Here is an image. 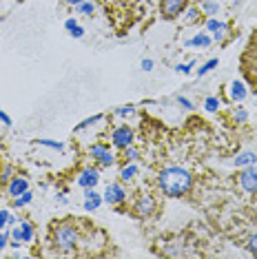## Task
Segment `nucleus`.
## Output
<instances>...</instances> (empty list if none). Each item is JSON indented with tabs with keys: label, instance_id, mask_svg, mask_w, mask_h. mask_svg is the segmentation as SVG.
Listing matches in <instances>:
<instances>
[{
	"label": "nucleus",
	"instance_id": "nucleus-1",
	"mask_svg": "<svg viewBox=\"0 0 257 259\" xmlns=\"http://www.w3.org/2000/svg\"><path fill=\"white\" fill-rule=\"evenodd\" d=\"M157 186L166 197H182L191 191L193 175L184 166H164L157 173Z\"/></svg>",
	"mask_w": 257,
	"mask_h": 259
},
{
	"label": "nucleus",
	"instance_id": "nucleus-2",
	"mask_svg": "<svg viewBox=\"0 0 257 259\" xmlns=\"http://www.w3.org/2000/svg\"><path fill=\"white\" fill-rule=\"evenodd\" d=\"M80 241L78 228H73L71 224H60L54 228V246L60 252H71Z\"/></svg>",
	"mask_w": 257,
	"mask_h": 259
},
{
	"label": "nucleus",
	"instance_id": "nucleus-3",
	"mask_svg": "<svg viewBox=\"0 0 257 259\" xmlns=\"http://www.w3.org/2000/svg\"><path fill=\"white\" fill-rule=\"evenodd\" d=\"M11 239H18L20 244H31L33 237H36V231H33V224L29 220H18L14 228H9Z\"/></svg>",
	"mask_w": 257,
	"mask_h": 259
},
{
	"label": "nucleus",
	"instance_id": "nucleus-4",
	"mask_svg": "<svg viewBox=\"0 0 257 259\" xmlns=\"http://www.w3.org/2000/svg\"><path fill=\"white\" fill-rule=\"evenodd\" d=\"M89 157L93 162L100 164L102 168L113 166V162H115V155L111 153V149L107 144H93V146H89Z\"/></svg>",
	"mask_w": 257,
	"mask_h": 259
},
{
	"label": "nucleus",
	"instance_id": "nucleus-5",
	"mask_svg": "<svg viewBox=\"0 0 257 259\" xmlns=\"http://www.w3.org/2000/svg\"><path fill=\"white\" fill-rule=\"evenodd\" d=\"M239 188L248 195H255L257 193V164H250L239 173Z\"/></svg>",
	"mask_w": 257,
	"mask_h": 259
},
{
	"label": "nucleus",
	"instance_id": "nucleus-6",
	"mask_svg": "<svg viewBox=\"0 0 257 259\" xmlns=\"http://www.w3.org/2000/svg\"><path fill=\"white\" fill-rule=\"evenodd\" d=\"M102 199L104 204H111V206H118L126 199V188L120 184V182H111V184L104 188L102 193Z\"/></svg>",
	"mask_w": 257,
	"mask_h": 259
},
{
	"label": "nucleus",
	"instance_id": "nucleus-7",
	"mask_svg": "<svg viewBox=\"0 0 257 259\" xmlns=\"http://www.w3.org/2000/svg\"><path fill=\"white\" fill-rule=\"evenodd\" d=\"M111 144H113L115 149H122V151H124L126 146L133 144V131H131V128H128L126 124L115 126L113 131H111Z\"/></svg>",
	"mask_w": 257,
	"mask_h": 259
},
{
	"label": "nucleus",
	"instance_id": "nucleus-8",
	"mask_svg": "<svg viewBox=\"0 0 257 259\" xmlns=\"http://www.w3.org/2000/svg\"><path fill=\"white\" fill-rule=\"evenodd\" d=\"M75 184H78L80 188H96L98 184H100V170L91 168V166L82 168L80 175H78V180H75Z\"/></svg>",
	"mask_w": 257,
	"mask_h": 259
},
{
	"label": "nucleus",
	"instance_id": "nucleus-9",
	"mask_svg": "<svg viewBox=\"0 0 257 259\" xmlns=\"http://www.w3.org/2000/svg\"><path fill=\"white\" fill-rule=\"evenodd\" d=\"M186 7V0H162V18L164 20H173V18H178L180 14L184 11Z\"/></svg>",
	"mask_w": 257,
	"mask_h": 259
},
{
	"label": "nucleus",
	"instance_id": "nucleus-10",
	"mask_svg": "<svg viewBox=\"0 0 257 259\" xmlns=\"http://www.w3.org/2000/svg\"><path fill=\"white\" fill-rule=\"evenodd\" d=\"M206 31H211V38L215 40V42H224L226 36H229V25L218 20V18H208L206 20Z\"/></svg>",
	"mask_w": 257,
	"mask_h": 259
},
{
	"label": "nucleus",
	"instance_id": "nucleus-11",
	"mask_svg": "<svg viewBox=\"0 0 257 259\" xmlns=\"http://www.w3.org/2000/svg\"><path fill=\"white\" fill-rule=\"evenodd\" d=\"M25 191H29V180L22 178V175H14V178L7 182V195H9L11 199L22 195Z\"/></svg>",
	"mask_w": 257,
	"mask_h": 259
},
{
	"label": "nucleus",
	"instance_id": "nucleus-12",
	"mask_svg": "<svg viewBox=\"0 0 257 259\" xmlns=\"http://www.w3.org/2000/svg\"><path fill=\"white\" fill-rule=\"evenodd\" d=\"M133 208H136V213L140 217H151L155 213V199L151 195H140L138 202L133 204Z\"/></svg>",
	"mask_w": 257,
	"mask_h": 259
},
{
	"label": "nucleus",
	"instance_id": "nucleus-13",
	"mask_svg": "<svg viewBox=\"0 0 257 259\" xmlns=\"http://www.w3.org/2000/svg\"><path fill=\"white\" fill-rule=\"evenodd\" d=\"M211 42H213V38L208 36V33L200 31V33H195L193 38L186 40L184 47H186V49H208V47H211Z\"/></svg>",
	"mask_w": 257,
	"mask_h": 259
},
{
	"label": "nucleus",
	"instance_id": "nucleus-14",
	"mask_svg": "<svg viewBox=\"0 0 257 259\" xmlns=\"http://www.w3.org/2000/svg\"><path fill=\"white\" fill-rule=\"evenodd\" d=\"M246 96H248L246 84H244L242 80H233L231 87H229V98L233 102H242V100H246Z\"/></svg>",
	"mask_w": 257,
	"mask_h": 259
},
{
	"label": "nucleus",
	"instance_id": "nucleus-15",
	"mask_svg": "<svg viewBox=\"0 0 257 259\" xmlns=\"http://www.w3.org/2000/svg\"><path fill=\"white\" fill-rule=\"evenodd\" d=\"M233 164H235V168H246V166H250V164H257L255 151H242L239 155H235Z\"/></svg>",
	"mask_w": 257,
	"mask_h": 259
},
{
	"label": "nucleus",
	"instance_id": "nucleus-16",
	"mask_svg": "<svg viewBox=\"0 0 257 259\" xmlns=\"http://www.w3.org/2000/svg\"><path fill=\"white\" fill-rule=\"evenodd\" d=\"M18 224V217L11 213L9 208H0V231H7V228H14Z\"/></svg>",
	"mask_w": 257,
	"mask_h": 259
},
{
	"label": "nucleus",
	"instance_id": "nucleus-17",
	"mask_svg": "<svg viewBox=\"0 0 257 259\" xmlns=\"http://www.w3.org/2000/svg\"><path fill=\"white\" fill-rule=\"evenodd\" d=\"M33 144L36 146H47V149H51V151H58V153H62L67 146H64V142H56V140H47V138H40V140H33Z\"/></svg>",
	"mask_w": 257,
	"mask_h": 259
},
{
	"label": "nucleus",
	"instance_id": "nucleus-18",
	"mask_svg": "<svg viewBox=\"0 0 257 259\" xmlns=\"http://www.w3.org/2000/svg\"><path fill=\"white\" fill-rule=\"evenodd\" d=\"M138 164L136 162H131V164H126V166H122V170H120V180L122 182H131L133 178L138 175Z\"/></svg>",
	"mask_w": 257,
	"mask_h": 259
},
{
	"label": "nucleus",
	"instance_id": "nucleus-19",
	"mask_svg": "<svg viewBox=\"0 0 257 259\" xmlns=\"http://www.w3.org/2000/svg\"><path fill=\"white\" fill-rule=\"evenodd\" d=\"M31 199H33V193L31 191H25L22 195H18V197H14V208H25L27 204H31Z\"/></svg>",
	"mask_w": 257,
	"mask_h": 259
},
{
	"label": "nucleus",
	"instance_id": "nucleus-20",
	"mask_svg": "<svg viewBox=\"0 0 257 259\" xmlns=\"http://www.w3.org/2000/svg\"><path fill=\"white\" fill-rule=\"evenodd\" d=\"M220 67V60H218V58H211V60H206V62H204L202 64V67L200 69H197V75H200V78H202V75H206V73H211L213 71V69H218Z\"/></svg>",
	"mask_w": 257,
	"mask_h": 259
},
{
	"label": "nucleus",
	"instance_id": "nucleus-21",
	"mask_svg": "<svg viewBox=\"0 0 257 259\" xmlns=\"http://www.w3.org/2000/svg\"><path fill=\"white\" fill-rule=\"evenodd\" d=\"M222 107V102H220V98H215V96H208L206 100H204V109L208 111V113H218Z\"/></svg>",
	"mask_w": 257,
	"mask_h": 259
},
{
	"label": "nucleus",
	"instance_id": "nucleus-22",
	"mask_svg": "<svg viewBox=\"0 0 257 259\" xmlns=\"http://www.w3.org/2000/svg\"><path fill=\"white\" fill-rule=\"evenodd\" d=\"M136 111H138L136 104H124V107L113 109V115H118V117H128V115H136Z\"/></svg>",
	"mask_w": 257,
	"mask_h": 259
},
{
	"label": "nucleus",
	"instance_id": "nucleus-23",
	"mask_svg": "<svg viewBox=\"0 0 257 259\" xmlns=\"http://www.w3.org/2000/svg\"><path fill=\"white\" fill-rule=\"evenodd\" d=\"M102 204H104L102 195H98V197H89V199H84L82 208H84V210H98V208H100Z\"/></svg>",
	"mask_w": 257,
	"mask_h": 259
},
{
	"label": "nucleus",
	"instance_id": "nucleus-24",
	"mask_svg": "<svg viewBox=\"0 0 257 259\" xmlns=\"http://www.w3.org/2000/svg\"><path fill=\"white\" fill-rule=\"evenodd\" d=\"M202 11H204V14H208V16H215L220 11V3H218V0H204V3H202Z\"/></svg>",
	"mask_w": 257,
	"mask_h": 259
},
{
	"label": "nucleus",
	"instance_id": "nucleus-25",
	"mask_svg": "<svg viewBox=\"0 0 257 259\" xmlns=\"http://www.w3.org/2000/svg\"><path fill=\"white\" fill-rule=\"evenodd\" d=\"M102 113H96V115H91V117H87V120L84 122H80V124L78 126H75V131H84V128H89V126H93V124H96V122H100L102 120Z\"/></svg>",
	"mask_w": 257,
	"mask_h": 259
},
{
	"label": "nucleus",
	"instance_id": "nucleus-26",
	"mask_svg": "<svg viewBox=\"0 0 257 259\" xmlns=\"http://www.w3.org/2000/svg\"><path fill=\"white\" fill-rule=\"evenodd\" d=\"M11 178H14V166H11V164L0 166V184H7Z\"/></svg>",
	"mask_w": 257,
	"mask_h": 259
},
{
	"label": "nucleus",
	"instance_id": "nucleus-27",
	"mask_svg": "<svg viewBox=\"0 0 257 259\" xmlns=\"http://www.w3.org/2000/svg\"><path fill=\"white\" fill-rule=\"evenodd\" d=\"M93 11H96V5H93V3H89V0H87V3H82V5H75V14L91 16Z\"/></svg>",
	"mask_w": 257,
	"mask_h": 259
},
{
	"label": "nucleus",
	"instance_id": "nucleus-28",
	"mask_svg": "<svg viewBox=\"0 0 257 259\" xmlns=\"http://www.w3.org/2000/svg\"><path fill=\"white\" fill-rule=\"evenodd\" d=\"M233 120L239 122V124H244V122L248 120V111H246V109H242V107H237L235 111H233Z\"/></svg>",
	"mask_w": 257,
	"mask_h": 259
},
{
	"label": "nucleus",
	"instance_id": "nucleus-29",
	"mask_svg": "<svg viewBox=\"0 0 257 259\" xmlns=\"http://www.w3.org/2000/svg\"><path fill=\"white\" fill-rule=\"evenodd\" d=\"M197 20H200V9L191 7L189 11H186V18H184V22H186V25H193V22H197Z\"/></svg>",
	"mask_w": 257,
	"mask_h": 259
},
{
	"label": "nucleus",
	"instance_id": "nucleus-30",
	"mask_svg": "<svg viewBox=\"0 0 257 259\" xmlns=\"http://www.w3.org/2000/svg\"><path fill=\"white\" fill-rule=\"evenodd\" d=\"M124 157H126V160H128V162H136V160H138V157H140V151H138V149H136V146H133V144H131V146H126V149H124Z\"/></svg>",
	"mask_w": 257,
	"mask_h": 259
},
{
	"label": "nucleus",
	"instance_id": "nucleus-31",
	"mask_svg": "<svg viewBox=\"0 0 257 259\" xmlns=\"http://www.w3.org/2000/svg\"><path fill=\"white\" fill-rule=\"evenodd\" d=\"M9 239H11L9 228H7V231H0V255H3V250L9 246Z\"/></svg>",
	"mask_w": 257,
	"mask_h": 259
},
{
	"label": "nucleus",
	"instance_id": "nucleus-32",
	"mask_svg": "<svg viewBox=\"0 0 257 259\" xmlns=\"http://www.w3.org/2000/svg\"><path fill=\"white\" fill-rule=\"evenodd\" d=\"M175 102H178L182 109H186V111H193V109H195V104H193L189 98H184V96H178V98H175Z\"/></svg>",
	"mask_w": 257,
	"mask_h": 259
},
{
	"label": "nucleus",
	"instance_id": "nucleus-33",
	"mask_svg": "<svg viewBox=\"0 0 257 259\" xmlns=\"http://www.w3.org/2000/svg\"><path fill=\"white\" fill-rule=\"evenodd\" d=\"M193 67H195V60H191V62H186V64H178V67H175V71L189 75V73L193 71Z\"/></svg>",
	"mask_w": 257,
	"mask_h": 259
},
{
	"label": "nucleus",
	"instance_id": "nucleus-34",
	"mask_svg": "<svg viewBox=\"0 0 257 259\" xmlns=\"http://www.w3.org/2000/svg\"><path fill=\"white\" fill-rule=\"evenodd\" d=\"M246 248L253 252V255H257V233L255 235H250L248 241H246Z\"/></svg>",
	"mask_w": 257,
	"mask_h": 259
},
{
	"label": "nucleus",
	"instance_id": "nucleus-35",
	"mask_svg": "<svg viewBox=\"0 0 257 259\" xmlns=\"http://www.w3.org/2000/svg\"><path fill=\"white\" fill-rule=\"evenodd\" d=\"M153 67H155V62L153 60H151V58H144V60L142 62H140V69H142V71H153Z\"/></svg>",
	"mask_w": 257,
	"mask_h": 259
},
{
	"label": "nucleus",
	"instance_id": "nucleus-36",
	"mask_svg": "<svg viewBox=\"0 0 257 259\" xmlns=\"http://www.w3.org/2000/svg\"><path fill=\"white\" fill-rule=\"evenodd\" d=\"M69 36H71V38H78V40H80V38H84V29L78 25V27L73 29V31H69Z\"/></svg>",
	"mask_w": 257,
	"mask_h": 259
},
{
	"label": "nucleus",
	"instance_id": "nucleus-37",
	"mask_svg": "<svg viewBox=\"0 0 257 259\" xmlns=\"http://www.w3.org/2000/svg\"><path fill=\"white\" fill-rule=\"evenodd\" d=\"M75 27H78V20H75V18H67V20H64V29H67V31H73Z\"/></svg>",
	"mask_w": 257,
	"mask_h": 259
},
{
	"label": "nucleus",
	"instance_id": "nucleus-38",
	"mask_svg": "<svg viewBox=\"0 0 257 259\" xmlns=\"http://www.w3.org/2000/svg\"><path fill=\"white\" fill-rule=\"evenodd\" d=\"M0 122H3L5 126H11V117H9V113H5V111H0Z\"/></svg>",
	"mask_w": 257,
	"mask_h": 259
},
{
	"label": "nucleus",
	"instance_id": "nucleus-39",
	"mask_svg": "<svg viewBox=\"0 0 257 259\" xmlns=\"http://www.w3.org/2000/svg\"><path fill=\"white\" fill-rule=\"evenodd\" d=\"M56 202H58V204H67L69 199H67V195H62V193H58V195H56Z\"/></svg>",
	"mask_w": 257,
	"mask_h": 259
},
{
	"label": "nucleus",
	"instance_id": "nucleus-40",
	"mask_svg": "<svg viewBox=\"0 0 257 259\" xmlns=\"http://www.w3.org/2000/svg\"><path fill=\"white\" fill-rule=\"evenodd\" d=\"M67 5H71V7H75V5H82V3H87V0H64Z\"/></svg>",
	"mask_w": 257,
	"mask_h": 259
}]
</instances>
